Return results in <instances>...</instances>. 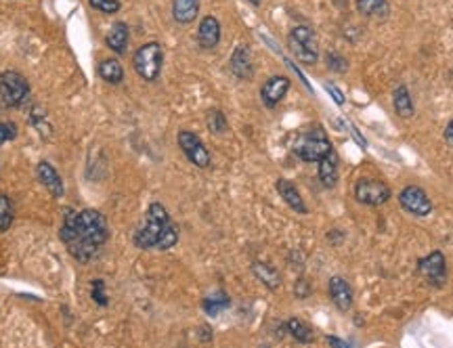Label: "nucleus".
<instances>
[{"instance_id": "nucleus-1", "label": "nucleus", "mask_w": 453, "mask_h": 348, "mask_svg": "<svg viewBox=\"0 0 453 348\" xmlns=\"http://www.w3.org/2000/svg\"><path fill=\"white\" fill-rule=\"evenodd\" d=\"M59 237L80 265H88L99 256L101 248L109 239V227L99 210L65 208Z\"/></svg>"}, {"instance_id": "nucleus-2", "label": "nucleus", "mask_w": 453, "mask_h": 348, "mask_svg": "<svg viewBox=\"0 0 453 348\" xmlns=\"http://www.w3.org/2000/svg\"><path fill=\"white\" fill-rule=\"evenodd\" d=\"M132 244L139 250H170L179 244V227L172 223L168 210L153 202L145 212V223L134 231Z\"/></svg>"}, {"instance_id": "nucleus-3", "label": "nucleus", "mask_w": 453, "mask_h": 348, "mask_svg": "<svg viewBox=\"0 0 453 348\" xmlns=\"http://www.w3.org/2000/svg\"><path fill=\"white\" fill-rule=\"evenodd\" d=\"M164 48L160 42H145L132 55V67L145 82H155L162 74Z\"/></svg>"}, {"instance_id": "nucleus-4", "label": "nucleus", "mask_w": 453, "mask_h": 348, "mask_svg": "<svg viewBox=\"0 0 453 348\" xmlns=\"http://www.w3.org/2000/svg\"><path fill=\"white\" fill-rule=\"evenodd\" d=\"M332 141L330 137L315 128V130H309V132H302L296 143H294V153L298 155V160L307 162V164H315V162H321L330 151H332Z\"/></svg>"}, {"instance_id": "nucleus-5", "label": "nucleus", "mask_w": 453, "mask_h": 348, "mask_svg": "<svg viewBox=\"0 0 453 348\" xmlns=\"http://www.w3.org/2000/svg\"><path fill=\"white\" fill-rule=\"evenodd\" d=\"M288 46L292 55L302 63V65H315L319 61V46H317V36L309 25H296L288 34Z\"/></svg>"}, {"instance_id": "nucleus-6", "label": "nucleus", "mask_w": 453, "mask_h": 348, "mask_svg": "<svg viewBox=\"0 0 453 348\" xmlns=\"http://www.w3.org/2000/svg\"><path fill=\"white\" fill-rule=\"evenodd\" d=\"M29 97V82L23 74L6 69L0 74V103L4 107H21Z\"/></svg>"}, {"instance_id": "nucleus-7", "label": "nucleus", "mask_w": 453, "mask_h": 348, "mask_svg": "<svg viewBox=\"0 0 453 348\" xmlns=\"http://www.w3.org/2000/svg\"><path fill=\"white\" fill-rule=\"evenodd\" d=\"M353 197H355V202L363 204V206L378 208L391 200V187L378 179H359L355 183Z\"/></svg>"}, {"instance_id": "nucleus-8", "label": "nucleus", "mask_w": 453, "mask_h": 348, "mask_svg": "<svg viewBox=\"0 0 453 348\" xmlns=\"http://www.w3.org/2000/svg\"><path fill=\"white\" fill-rule=\"evenodd\" d=\"M176 143H179L181 151L187 155V160L195 168H208L212 164V155H210L208 147L204 145V141L195 132H191V130H179Z\"/></svg>"}, {"instance_id": "nucleus-9", "label": "nucleus", "mask_w": 453, "mask_h": 348, "mask_svg": "<svg viewBox=\"0 0 453 348\" xmlns=\"http://www.w3.org/2000/svg\"><path fill=\"white\" fill-rule=\"evenodd\" d=\"M399 204L407 214L418 216V218H424V216H428L433 212V202H431L428 193L418 185L403 187L401 193H399Z\"/></svg>"}, {"instance_id": "nucleus-10", "label": "nucleus", "mask_w": 453, "mask_h": 348, "mask_svg": "<svg viewBox=\"0 0 453 348\" xmlns=\"http://www.w3.org/2000/svg\"><path fill=\"white\" fill-rule=\"evenodd\" d=\"M418 273L435 288H443L447 284V258L441 250L431 252L428 256L418 260Z\"/></svg>"}, {"instance_id": "nucleus-11", "label": "nucleus", "mask_w": 453, "mask_h": 348, "mask_svg": "<svg viewBox=\"0 0 453 348\" xmlns=\"http://www.w3.org/2000/svg\"><path fill=\"white\" fill-rule=\"evenodd\" d=\"M290 86H292V80L288 76H271L260 86V101L265 103V107L273 109V107H277L286 99Z\"/></svg>"}, {"instance_id": "nucleus-12", "label": "nucleus", "mask_w": 453, "mask_h": 348, "mask_svg": "<svg viewBox=\"0 0 453 348\" xmlns=\"http://www.w3.org/2000/svg\"><path fill=\"white\" fill-rule=\"evenodd\" d=\"M229 69L237 80H252L254 76V59H252V50L248 44H239L233 48L231 57H229Z\"/></svg>"}, {"instance_id": "nucleus-13", "label": "nucleus", "mask_w": 453, "mask_h": 348, "mask_svg": "<svg viewBox=\"0 0 453 348\" xmlns=\"http://www.w3.org/2000/svg\"><path fill=\"white\" fill-rule=\"evenodd\" d=\"M221 34H223L221 21H218L214 15H206V17L200 21V25H197V44H200L204 50H212V48L218 46Z\"/></svg>"}, {"instance_id": "nucleus-14", "label": "nucleus", "mask_w": 453, "mask_h": 348, "mask_svg": "<svg viewBox=\"0 0 453 348\" xmlns=\"http://www.w3.org/2000/svg\"><path fill=\"white\" fill-rule=\"evenodd\" d=\"M328 292H330V298L334 302V307L342 313H349L351 307H353V300H355V294H353V288L351 284L344 279V277H332L330 279V286H328Z\"/></svg>"}, {"instance_id": "nucleus-15", "label": "nucleus", "mask_w": 453, "mask_h": 348, "mask_svg": "<svg viewBox=\"0 0 453 348\" xmlns=\"http://www.w3.org/2000/svg\"><path fill=\"white\" fill-rule=\"evenodd\" d=\"M36 176H38V181L46 187V191H48L53 197H63L65 185H63V179L59 176V172L53 168V164H48V162H38V166H36Z\"/></svg>"}, {"instance_id": "nucleus-16", "label": "nucleus", "mask_w": 453, "mask_h": 348, "mask_svg": "<svg viewBox=\"0 0 453 348\" xmlns=\"http://www.w3.org/2000/svg\"><path fill=\"white\" fill-rule=\"evenodd\" d=\"M319 164V183L326 187V189H334L338 185V176H340V158L338 153L332 149Z\"/></svg>"}, {"instance_id": "nucleus-17", "label": "nucleus", "mask_w": 453, "mask_h": 348, "mask_svg": "<svg viewBox=\"0 0 453 348\" xmlns=\"http://www.w3.org/2000/svg\"><path fill=\"white\" fill-rule=\"evenodd\" d=\"M275 187H277V193L281 195V200H284L296 214H307V212H309V208H307V204H305V197L300 195L298 187H296L292 181L279 179Z\"/></svg>"}, {"instance_id": "nucleus-18", "label": "nucleus", "mask_w": 453, "mask_h": 348, "mask_svg": "<svg viewBox=\"0 0 453 348\" xmlns=\"http://www.w3.org/2000/svg\"><path fill=\"white\" fill-rule=\"evenodd\" d=\"M128 42H130V29L124 21H116L105 34V46L116 55H124L128 48Z\"/></svg>"}, {"instance_id": "nucleus-19", "label": "nucleus", "mask_w": 453, "mask_h": 348, "mask_svg": "<svg viewBox=\"0 0 453 348\" xmlns=\"http://www.w3.org/2000/svg\"><path fill=\"white\" fill-rule=\"evenodd\" d=\"M200 0H172V19L181 25H189L200 15Z\"/></svg>"}, {"instance_id": "nucleus-20", "label": "nucleus", "mask_w": 453, "mask_h": 348, "mask_svg": "<svg viewBox=\"0 0 453 348\" xmlns=\"http://www.w3.org/2000/svg\"><path fill=\"white\" fill-rule=\"evenodd\" d=\"M393 107L401 118H414L416 105H414V99L410 95V88L405 84H401L393 90Z\"/></svg>"}, {"instance_id": "nucleus-21", "label": "nucleus", "mask_w": 453, "mask_h": 348, "mask_svg": "<svg viewBox=\"0 0 453 348\" xmlns=\"http://www.w3.org/2000/svg\"><path fill=\"white\" fill-rule=\"evenodd\" d=\"M97 74L101 76V80H105L107 84H120L124 80V67L118 59L109 57V59H103L99 65H97Z\"/></svg>"}, {"instance_id": "nucleus-22", "label": "nucleus", "mask_w": 453, "mask_h": 348, "mask_svg": "<svg viewBox=\"0 0 453 348\" xmlns=\"http://www.w3.org/2000/svg\"><path fill=\"white\" fill-rule=\"evenodd\" d=\"M286 330L288 334L298 342V344H313L315 342V332L309 323H305L302 319H288L286 323Z\"/></svg>"}, {"instance_id": "nucleus-23", "label": "nucleus", "mask_w": 453, "mask_h": 348, "mask_svg": "<svg viewBox=\"0 0 453 348\" xmlns=\"http://www.w3.org/2000/svg\"><path fill=\"white\" fill-rule=\"evenodd\" d=\"M229 307H231V298H229V294L223 292V290H221V292H214V294H210V296H206L204 302H202L204 313L210 315V317L221 315V313L227 311Z\"/></svg>"}, {"instance_id": "nucleus-24", "label": "nucleus", "mask_w": 453, "mask_h": 348, "mask_svg": "<svg viewBox=\"0 0 453 348\" xmlns=\"http://www.w3.org/2000/svg\"><path fill=\"white\" fill-rule=\"evenodd\" d=\"M357 11L363 17H378V19H386L391 13L389 0H357L355 2Z\"/></svg>"}, {"instance_id": "nucleus-25", "label": "nucleus", "mask_w": 453, "mask_h": 348, "mask_svg": "<svg viewBox=\"0 0 453 348\" xmlns=\"http://www.w3.org/2000/svg\"><path fill=\"white\" fill-rule=\"evenodd\" d=\"M252 273L256 275L258 281H263L269 290H277L281 286V275L271 267V265H265V263H254L252 265Z\"/></svg>"}, {"instance_id": "nucleus-26", "label": "nucleus", "mask_w": 453, "mask_h": 348, "mask_svg": "<svg viewBox=\"0 0 453 348\" xmlns=\"http://www.w3.org/2000/svg\"><path fill=\"white\" fill-rule=\"evenodd\" d=\"M13 218H15V208H13V202L8 195L0 193V233L8 231L11 225H13Z\"/></svg>"}, {"instance_id": "nucleus-27", "label": "nucleus", "mask_w": 453, "mask_h": 348, "mask_svg": "<svg viewBox=\"0 0 453 348\" xmlns=\"http://www.w3.org/2000/svg\"><path fill=\"white\" fill-rule=\"evenodd\" d=\"M206 124H208V130L214 132V134H223L229 130V124H227V118L221 109H210L206 113Z\"/></svg>"}, {"instance_id": "nucleus-28", "label": "nucleus", "mask_w": 453, "mask_h": 348, "mask_svg": "<svg viewBox=\"0 0 453 348\" xmlns=\"http://www.w3.org/2000/svg\"><path fill=\"white\" fill-rule=\"evenodd\" d=\"M326 63H328V69H330V71H334V74H347V71H349V67H351L349 59H347L344 55L336 53V50L326 53Z\"/></svg>"}, {"instance_id": "nucleus-29", "label": "nucleus", "mask_w": 453, "mask_h": 348, "mask_svg": "<svg viewBox=\"0 0 453 348\" xmlns=\"http://www.w3.org/2000/svg\"><path fill=\"white\" fill-rule=\"evenodd\" d=\"M88 4H90L95 11L103 13V15H116V13H120V8H122V2H120V0H88Z\"/></svg>"}, {"instance_id": "nucleus-30", "label": "nucleus", "mask_w": 453, "mask_h": 348, "mask_svg": "<svg viewBox=\"0 0 453 348\" xmlns=\"http://www.w3.org/2000/svg\"><path fill=\"white\" fill-rule=\"evenodd\" d=\"M90 298L99 305V307H107V294H105V281L103 279H95L90 286Z\"/></svg>"}, {"instance_id": "nucleus-31", "label": "nucleus", "mask_w": 453, "mask_h": 348, "mask_svg": "<svg viewBox=\"0 0 453 348\" xmlns=\"http://www.w3.org/2000/svg\"><path fill=\"white\" fill-rule=\"evenodd\" d=\"M13 139H17V126L13 122H0V147Z\"/></svg>"}, {"instance_id": "nucleus-32", "label": "nucleus", "mask_w": 453, "mask_h": 348, "mask_svg": "<svg viewBox=\"0 0 453 348\" xmlns=\"http://www.w3.org/2000/svg\"><path fill=\"white\" fill-rule=\"evenodd\" d=\"M294 294H296V298H300V300H305V298H309L311 296V284L307 281V279H298L296 281V286H294Z\"/></svg>"}, {"instance_id": "nucleus-33", "label": "nucleus", "mask_w": 453, "mask_h": 348, "mask_svg": "<svg viewBox=\"0 0 453 348\" xmlns=\"http://www.w3.org/2000/svg\"><path fill=\"white\" fill-rule=\"evenodd\" d=\"M328 92L332 95V99H334V101H336L338 105H344V101H347V99H344V95H342L340 90H336V88H334L332 84L328 86Z\"/></svg>"}, {"instance_id": "nucleus-34", "label": "nucleus", "mask_w": 453, "mask_h": 348, "mask_svg": "<svg viewBox=\"0 0 453 348\" xmlns=\"http://www.w3.org/2000/svg\"><path fill=\"white\" fill-rule=\"evenodd\" d=\"M443 137H445L447 145H449V147H453V120H449V124L445 126V132H443Z\"/></svg>"}, {"instance_id": "nucleus-35", "label": "nucleus", "mask_w": 453, "mask_h": 348, "mask_svg": "<svg viewBox=\"0 0 453 348\" xmlns=\"http://www.w3.org/2000/svg\"><path fill=\"white\" fill-rule=\"evenodd\" d=\"M326 342H328V344H332V347H340V348L349 347L344 340H340V338H336V336H326Z\"/></svg>"}, {"instance_id": "nucleus-36", "label": "nucleus", "mask_w": 453, "mask_h": 348, "mask_svg": "<svg viewBox=\"0 0 453 348\" xmlns=\"http://www.w3.org/2000/svg\"><path fill=\"white\" fill-rule=\"evenodd\" d=\"M248 2H250V4H254V6H258V4H260V0H248Z\"/></svg>"}]
</instances>
